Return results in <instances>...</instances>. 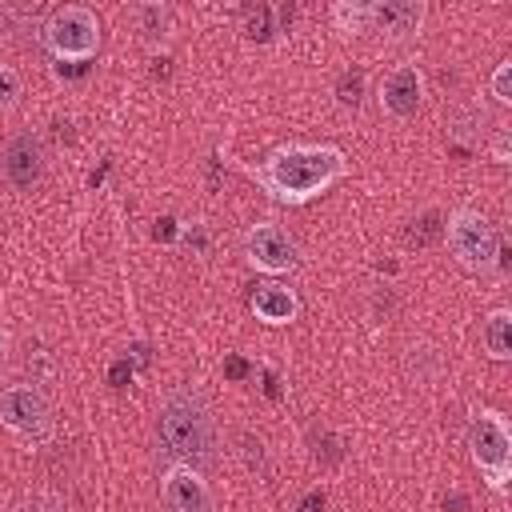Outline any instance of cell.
<instances>
[{
  "label": "cell",
  "mask_w": 512,
  "mask_h": 512,
  "mask_svg": "<svg viewBox=\"0 0 512 512\" xmlns=\"http://www.w3.org/2000/svg\"><path fill=\"white\" fill-rule=\"evenodd\" d=\"M344 176H348V160L336 144H280L252 168V180L288 208L324 196Z\"/></svg>",
  "instance_id": "6da1fadb"
},
{
  "label": "cell",
  "mask_w": 512,
  "mask_h": 512,
  "mask_svg": "<svg viewBox=\"0 0 512 512\" xmlns=\"http://www.w3.org/2000/svg\"><path fill=\"white\" fill-rule=\"evenodd\" d=\"M156 432L180 464L200 468V464L216 460V424H212V412L196 388H172L164 396L160 416H156Z\"/></svg>",
  "instance_id": "7a4b0ae2"
},
{
  "label": "cell",
  "mask_w": 512,
  "mask_h": 512,
  "mask_svg": "<svg viewBox=\"0 0 512 512\" xmlns=\"http://www.w3.org/2000/svg\"><path fill=\"white\" fill-rule=\"evenodd\" d=\"M468 452L492 492H508L512 480V428L496 408H480L468 420Z\"/></svg>",
  "instance_id": "3957f363"
},
{
  "label": "cell",
  "mask_w": 512,
  "mask_h": 512,
  "mask_svg": "<svg viewBox=\"0 0 512 512\" xmlns=\"http://www.w3.org/2000/svg\"><path fill=\"white\" fill-rule=\"evenodd\" d=\"M40 40H44V48H48L56 60L84 64V60H92L96 48H100V16H96L88 4H64V8H56V12L44 20Z\"/></svg>",
  "instance_id": "277c9868"
},
{
  "label": "cell",
  "mask_w": 512,
  "mask_h": 512,
  "mask_svg": "<svg viewBox=\"0 0 512 512\" xmlns=\"http://www.w3.org/2000/svg\"><path fill=\"white\" fill-rule=\"evenodd\" d=\"M444 240H448V248H452V256H456L460 268H468V272H488V268H496V244H500V236H496V228H492L476 208H456V212H448V220H444Z\"/></svg>",
  "instance_id": "5b68a950"
},
{
  "label": "cell",
  "mask_w": 512,
  "mask_h": 512,
  "mask_svg": "<svg viewBox=\"0 0 512 512\" xmlns=\"http://www.w3.org/2000/svg\"><path fill=\"white\" fill-rule=\"evenodd\" d=\"M0 424L24 440H48L52 432V408L40 388L32 384H8L0 392Z\"/></svg>",
  "instance_id": "8992f818"
},
{
  "label": "cell",
  "mask_w": 512,
  "mask_h": 512,
  "mask_svg": "<svg viewBox=\"0 0 512 512\" xmlns=\"http://www.w3.org/2000/svg\"><path fill=\"white\" fill-rule=\"evenodd\" d=\"M244 260L256 268V272H268V276H280V272H292L296 268V244L292 236L272 224V220H260L244 232Z\"/></svg>",
  "instance_id": "52a82bcc"
},
{
  "label": "cell",
  "mask_w": 512,
  "mask_h": 512,
  "mask_svg": "<svg viewBox=\"0 0 512 512\" xmlns=\"http://www.w3.org/2000/svg\"><path fill=\"white\" fill-rule=\"evenodd\" d=\"M160 500H164L168 512H216L212 488L200 476V468L180 464V460H172L160 472Z\"/></svg>",
  "instance_id": "ba28073f"
},
{
  "label": "cell",
  "mask_w": 512,
  "mask_h": 512,
  "mask_svg": "<svg viewBox=\"0 0 512 512\" xmlns=\"http://www.w3.org/2000/svg\"><path fill=\"white\" fill-rule=\"evenodd\" d=\"M420 100H424V76L416 64H396L392 72H384L380 80V108L396 120H408L420 112Z\"/></svg>",
  "instance_id": "9c48e42d"
},
{
  "label": "cell",
  "mask_w": 512,
  "mask_h": 512,
  "mask_svg": "<svg viewBox=\"0 0 512 512\" xmlns=\"http://www.w3.org/2000/svg\"><path fill=\"white\" fill-rule=\"evenodd\" d=\"M4 172H8L12 188H20V192H32L44 180V148H40V140L32 132H20V136L8 140V148H4Z\"/></svg>",
  "instance_id": "30bf717a"
},
{
  "label": "cell",
  "mask_w": 512,
  "mask_h": 512,
  "mask_svg": "<svg viewBox=\"0 0 512 512\" xmlns=\"http://www.w3.org/2000/svg\"><path fill=\"white\" fill-rule=\"evenodd\" d=\"M424 24V4L420 0H380L368 4V32H384L392 40L416 36Z\"/></svg>",
  "instance_id": "8fae6325"
},
{
  "label": "cell",
  "mask_w": 512,
  "mask_h": 512,
  "mask_svg": "<svg viewBox=\"0 0 512 512\" xmlns=\"http://www.w3.org/2000/svg\"><path fill=\"white\" fill-rule=\"evenodd\" d=\"M248 308H252V316H256L260 324H268V328H284V324H292V320L300 316V296H296L288 284L264 280V284L252 288Z\"/></svg>",
  "instance_id": "7c38bea8"
},
{
  "label": "cell",
  "mask_w": 512,
  "mask_h": 512,
  "mask_svg": "<svg viewBox=\"0 0 512 512\" xmlns=\"http://www.w3.org/2000/svg\"><path fill=\"white\" fill-rule=\"evenodd\" d=\"M484 352L492 360H508L512 356V312L508 308H496L484 320Z\"/></svg>",
  "instance_id": "4fadbf2b"
},
{
  "label": "cell",
  "mask_w": 512,
  "mask_h": 512,
  "mask_svg": "<svg viewBox=\"0 0 512 512\" xmlns=\"http://www.w3.org/2000/svg\"><path fill=\"white\" fill-rule=\"evenodd\" d=\"M132 16H136V28L144 32V40H152V44L172 32V8H164V4H136Z\"/></svg>",
  "instance_id": "5bb4252c"
},
{
  "label": "cell",
  "mask_w": 512,
  "mask_h": 512,
  "mask_svg": "<svg viewBox=\"0 0 512 512\" xmlns=\"http://www.w3.org/2000/svg\"><path fill=\"white\" fill-rule=\"evenodd\" d=\"M332 24H336L340 32H368V4H356V0H352V4H348V0L336 4V8H332Z\"/></svg>",
  "instance_id": "9a60e30c"
},
{
  "label": "cell",
  "mask_w": 512,
  "mask_h": 512,
  "mask_svg": "<svg viewBox=\"0 0 512 512\" xmlns=\"http://www.w3.org/2000/svg\"><path fill=\"white\" fill-rule=\"evenodd\" d=\"M244 36L256 40V44H264V40L272 36V8H268V4L248 8V16H244Z\"/></svg>",
  "instance_id": "2e32d148"
},
{
  "label": "cell",
  "mask_w": 512,
  "mask_h": 512,
  "mask_svg": "<svg viewBox=\"0 0 512 512\" xmlns=\"http://www.w3.org/2000/svg\"><path fill=\"white\" fill-rule=\"evenodd\" d=\"M360 96H364V72H344V76L336 80V100H340L344 108H356Z\"/></svg>",
  "instance_id": "e0dca14e"
},
{
  "label": "cell",
  "mask_w": 512,
  "mask_h": 512,
  "mask_svg": "<svg viewBox=\"0 0 512 512\" xmlns=\"http://www.w3.org/2000/svg\"><path fill=\"white\" fill-rule=\"evenodd\" d=\"M20 96H24V80H20V72L8 68V64H0V112L12 108Z\"/></svg>",
  "instance_id": "ac0fdd59"
},
{
  "label": "cell",
  "mask_w": 512,
  "mask_h": 512,
  "mask_svg": "<svg viewBox=\"0 0 512 512\" xmlns=\"http://www.w3.org/2000/svg\"><path fill=\"white\" fill-rule=\"evenodd\" d=\"M436 232H444L440 212H424V216L416 220V228L408 232V240H412V244H432V240H436Z\"/></svg>",
  "instance_id": "d6986e66"
},
{
  "label": "cell",
  "mask_w": 512,
  "mask_h": 512,
  "mask_svg": "<svg viewBox=\"0 0 512 512\" xmlns=\"http://www.w3.org/2000/svg\"><path fill=\"white\" fill-rule=\"evenodd\" d=\"M492 96L500 104H512V60L496 64V72H492Z\"/></svg>",
  "instance_id": "ffe728a7"
},
{
  "label": "cell",
  "mask_w": 512,
  "mask_h": 512,
  "mask_svg": "<svg viewBox=\"0 0 512 512\" xmlns=\"http://www.w3.org/2000/svg\"><path fill=\"white\" fill-rule=\"evenodd\" d=\"M128 380H132V360H128V356L112 360V368H108V384H112V388H128Z\"/></svg>",
  "instance_id": "44dd1931"
},
{
  "label": "cell",
  "mask_w": 512,
  "mask_h": 512,
  "mask_svg": "<svg viewBox=\"0 0 512 512\" xmlns=\"http://www.w3.org/2000/svg\"><path fill=\"white\" fill-rule=\"evenodd\" d=\"M248 372H252V364H248L244 356H228V360H224V376H228V380H244Z\"/></svg>",
  "instance_id": "7402d4cb"
},
{
  "label": "cell",
  "mask_w": 512,
  "mask_h": 512,
  "mask_svg": "<svg viewBox=\"0 0 512 512\" xmlns=\"http://www.w3.org/2000/svg\"><path fill=\"white\" fill-rule=\"evenodd\" d=\"M488 148H492V156H496L500 164H508V156H512V144H508V132H504V128L492 136V144H488Z\"/></svg>",
  "instance_id": "603a6c76"
},
{
  "label": "cell",
  "mask_w": 512,
  "mask_h": 512,
  "mask_svg": "<svg viewBox=\"0 0 512 512\" xmlns=\"http://www.w3.org/2000/svg\"><path fill=\"white\" fill-rule=\"evenodd\" d=\"M176 232H180V220H172V216H164V220H156V240H176Z\"/></svg>",
  "instance_id": "cb8c5ba5"
},
{
  "label": "cell",
  "mask_w": 512,
  "mask_h": 512,
  "mask_svg": "<svg viewBox=\"0 0 512 512\" xmlns=\"http://www.w3.org/2000/svg\"><path fill=\"white\" fill-rule=\"evenodd\" d=\"M324 500H328L324 488H312V492L300 500V512H324Z\"/></svg>",
  "instance_id": "d4e9b609"
}]
</instances>
